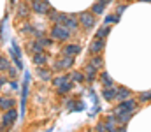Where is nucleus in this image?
Masks as SVG:
<instances>
[{
    "label": "nucleus",
    "mask_w": 151,
    "mask_h": 132,
    "mask_svg": "<svg viewBox=\"0 0 151 132\" xmlns=\"http://www.w3.org/2000/svg\"><path fill=\"white\" fill-rule=\"evenodd\" d=\"M39 41H40V44H42L44 48H47V46L53 44V37H51V39H49V37H42V39H39Z\"/></svg>",
    "instance_id": "nucleus-32"
},
{
    "label": "nucleus",
    "mask_w": 151,
    "mask_h": 132,
    "mask_svg": "<svg viewBox=\"0 0 151 132\" xmlns=\"http://www.w3.org/2000/svg\"><path fill=\"white\" fill-rule=\"evenodd\" d=\"M109 32H111V28L106 25V27H102V28H99V32H97V37L99 39H106L107 35H109Z\"/></svg>",
    "instance_id": "nucleus-21"
},
{
    "label": "nucleus",
    "mask_w": 151,
    "mask_h": 132,
    "mask_svg": "<svg viewBox=\"0 0 151 132\" xmlns=\"http://www.w3.org/2000/svg\"><path fill=\"white\" fill-rule=\"evenodd\" d=\"M100 79H102V83H104L106 87H113V79H111V76H109L107 72H102V74H100Z\"/></svg>",
    "instance_id": "nucleus-26"
},
{
    "label": "nucleus",
    "mask_w": 151,
    "mask_h": 132,
    "mask_svg": "<svg viewBox=\"0 0 151 132\" xmlns=\"http://www.w3.org/2000/svg\"><path fill=\"white\" fill-rule=\"evenodd\" d=\"M0 69H2V72L9 71V60H7L5 56H2V58H0Z\"/></svg>",
    "instance_id": "nucleus-30"
},
{
    "label": "nucleus",
    "mask_w": 151,
    "mask_h": 132,
    "mask_svg": "<svg viewBox=\"0 0 151 132\" xmlns=\"http://www.w3.org/2000/svg\"><path fill=\"white\" fill-rule=\"evenodd\" d=\"M95 12L91 11V12H81L79 14V21H81V25H83V28L84 30H91L93 27H95V16H93Z\"/></svg>",
    "instance_id": "nucleus-4"
},
{
    "label": "nucleus",
    "mask_w": 151,
    "mask_h": 132,
    "mask_svg": "<svg viewBox=\"0 0 151 132\" xmlns=\"http://www.w3.org/2000/svg\"><path fill=\"white\" fill-rule=\"evenodd\" d=\"M114 115H116V120H118L119 125H127V123L132 120V115H134V113L128 111V113H114Z\"/></svg>",
    "instance_id": "nucleus-14"
},
{
    "label": "nucleus",
    "mask_w": 151,
    "mask_h": 132,
    "mask_svg": "<svg viewBox=\"0 0 151 132\" xmlns=\"http://www.w3.org/2000/svg\"><path fill=\"white\" fill-rule=\"evenodd\" d=\"M37 74H39V78H40L42 81H49V79H51V71L42 69L40 65H39V69H37Z\"/></svg>",
    "instance_id": "nucleus-19"
},
{
    "label": "nucleus",
    "mask_w": 151,
    "mask_h": 132,
    "mask_svg": "<svg viewBox=\"0 0 151 132\" xmlns=\"http://www.w3.org/2000/svg\"><path fill=\"white\" fill-rule=\"evenodd\" d=\"M91 63H93L95 67H100V65H102V56H100V55L93 56V58H91Z\"/></svg>",
    "instance_id": "nucleus-31"
},
{
    "label": "nucleus",
    "mask_w": 151,
    "mask_h": 132,
    "mask_svg": "<svg viewBox=\"0 0 151 132\" xmlns=\"http://www.w3.org/2000/svg\"><path fill=\"white\" fill-rule=\"evenodd\" d=\"M116 93H118V90H116L114 87H107V88H104L102 97H104L107 102H111V100H114V99H116Z\"/></svg>",
    "instance_id": "nucleus-13"
},
{
    "label": "nucleus",
    "mask_w": 151,
    "mask_h": 132,
    "mask_svg": "<svg viewBox=\"0 0 151 132\" xmlns=\"http://www.w3.org/2000/svg\"><path fill=\"white\" fill-rule=\"evenodd\" d=\"M104 46H106V41L97 37V39L91 43V46H90V53H93V55H99V53L104 49Z\"/></svg>",
    "instance_id": "nucleus-8"
},
{
    "label": "nucleus",
    "mask_w": 151,
    "mask_h": 132,
    "mask_svg": "<svg viewBox=\"0 0 151 132\" xmlns=\"http://www.w3.org/2000/svg\"><path fill=\"white\" fill-rule=\"evenodd\" d=\"M5 83H7V79L2 76V78H0V85H2V87H5Z\"/></svg>",
    "instance_id": "nucleus-38"
},
{
    "label": "nucleus",
    "mask_w": 151,
    "mask_h": 132,
    "mask_svg": "<svg viewBox=\"0 0 151 132\" xmlns=\"http://www.w3.org/2000/svg\"><path fill=\"white\" fill-rule=\"evenodd\" d=\"M18 14H19L21 18H27V16H28V7H27V4H21V5L18 7Z\"/></svg>",
    "instance_id": "nucleus-28"
},
{
    "label": "nucleus",
    "mask_w": 151,
    "mask_h": 132,
    "mask_svg": "<svg viewBox=\"0 0 151 132\" xmlns=\"http://www.w3.org/2000/svg\"><path fill=\"white\" fill-rule=\"evenodd\" d=\"M81 53V46L79 44H67L63 48V55H70V56H76Z\"/></svg>",
    "instance_id": "nucleus-11"
},
{
    "label": "nucleus",
    "mask_w": 151,
    "mask_h": 132,
    "mask_svg": "<svg viewBox=\"0 0 151 132\" xmlns=\"http://www.w3.org/2000/svg\"><path fill=\"white\" fill-rule=\"evenodd\" d=\"M95 131H106V123H97V127H95Z\"/></svg>",
    "instance_id": "nucleus-36"
},
{
    "label": "nucleus",
    "mask_w": 151,
    "mask_h": 132,
    "mask_svg": "<svg viewBox=\"0 0 151 132\" xmlns=\"http://www.w3.org/2000/svg\"><path fill=\"white\" fill-rule=\"evenodd\" d=\"M79 23L81 21H77V16H74V14H69V19H67V27H69V30L74 34V32H77V28H79Z\"/></svg>",
    "instance_id": "nucleus-12"
},
{
    "label": "nucleus",
    "mask_w": 151,
    "mask_h": 132,
    "mask_svg": "<svg viewBox=\"0 0 151 132\" xmlns=\"http://www.w3.org/2000/svg\"><path fill=\"white\" fill-rule=\"evenodd\" d=\"M130 95H132V92L128 90V88H118V93H116V100H125V99H130Z\"/></svg>",
    "instance_id": "nucleus-17"
},
{
    "label": "nucleus",
    "mask_w": 151,
    "mask_h": 132,
    "mask_svg": "<svg viewBox=\"0 0 151 132\" xmlns=\"http://www.w3.org/2000/svg\"><path fill=\"white\" fill-rule=\"evenodd\" d=\"M30 51L35 55V53H40V51H44V46L40 44V41H37V43H32L30 44Z\"/></svg>",
    "instance_id": "nucleus-23"
},
{
    "label": "nucleus",
    "mask_w": 151,
    "mask_h": 132,
    "mask_svg": "<svg viewBox=\"0 0 151 132\" xmlns=\"http://www.w3.org/2000/svg\"><path fill=\"white\" fill-rule=\"evenodd\" d=\"M9 74H11L12 78H16V69H12V67H9Z\"/></svg>",
    "instance_id": "nucleus-37"
},
{
    "label": "nucleus",
    "mask_w": 151,
    "mask_h": 132,
    "mask_svg": "<svg viewBox=\"0 0 151 132\" xmlns=\"http://www.w3.org/2000/svg\"><path fill=\"white\" fill-rule=\"evenodd\" d=\"M47 60H49L47 55H46L44 51H40V53H35V55H34V60H32V62H34L35 65H46Z\"/></svg>",
    "instance_id": "nucleus-15"
},
{
    "label": "nucleus",
    "mask_w": 151,
    "mask_h": 132,
    "mask_svg": "<svg viewBox=\"0 0 151 132\" xmlns=\"http://www.w3.org/2000/svg\"><path fill=\"white\" fill-rule=\"evenodd\" d=\"M11 88L16 90V88H18V83H16V81H11Z\"/></svg>",
    "instance_id": "nucleus-39"
},
{
    "label": "nucleus",
    "mask_w": 151,
    "mask_h": 132,
    "mask_svg": "<svg viewBox=\"0 0 151 132\" xmlns=\"http://www.w3.org/2000/svg\"><path fill=\"white\" fill-rule=\"evenodd\" d=\"M27 2H28V4H32V2H35V0H27Z\"/></svg>",
    "instance_id": "nucleus-41"
},
{
    "label": "nucleus",
    "mask_w": 151,
    "mask_h": 132,
    "mask_svg": "<svg viewBox=\"0 0 151 132\" xmlns=\"http://www.w3.org/2000/svg\"><path fill=\"white\" fill-rule=\"evenodd\" d=\"M84 78H86V76H84L83 72H72V74H70V79L76 81V83H83V81H84Z\"/></svg>",
    "instance_id": "nucleus-25"
},
{
    "label": "nucleus",
    "mask_w": 151,
    "mask_h": 132,
    "mask_svg": "<svg viewBox=\"0 0 151 132\" xmlns=\"http://www.w3.org/2000/svg\"><path fill=\"white\" fill-rule=\"evenodd\" d=\"M137 109V102L134 100V99H125V100H121L118 106H116V109H114V113H134Z\"/></svg>",
    "instance_id": "nucleus-3"
},
{
    "label": "nucleus",
    "mask_w": 151,
    "mask_h": 132,
    "mask_svg": "<svg viewBox=\"0 0 151 132\" xmlns=\"http://www.w3.org/2000/svg\"><path fill=\"white\" fill-rule=\"evenodd\" d=\"M72 65H74V56H70V55H63V58H62L60 62L55 63V71L69 69V67H72Z\"/></svg>",
    "instance_id": "nucleus-6"
},
{
    "label": "nucleus",
    "mask_w": 151,
    "mask_h": 132,
    "mask_svg": "<svg viewBox=\"0 0 151 132\" xmlns=\"http://www.w3.org/2000/svg\"><path fill=\"white\" fill-rule=\"evenodd\" d=\"M70 88H72V83H69V81H67V83H63L62 87H58V93H60V95L69 93V92H70Z\"/></svg>",
    "instance_id": "nucleus-27"
},
{
    "label": "nucleus",
    "mask_w": 151,
    "mask_h": 132,
    "mask_svg": "<svg viewBox=\"0 0 151 132\" xmlns=\"http://www.w3.org/2000/svg\"><path fill=\"white\" fill-rule=\"evenodd\" d=\"M118 21H119V14H109V16H106V19H104V23H106V25L118 23Z\"/></svg>",
    "instance_id": "nucleus-24"
},
{
    "label": "nucleus",
    "mask_w": 151,
    "mask_h": 132,
    "mask_svg": "<svg viewBox=\"0 0 151 132\" xmlns=\"http://www.w3.org/2000/svg\"><path fill=\"white\" fill-rule=\"evenodd\" d=\"M125 9H127V5H118V7H116V14H119V16H121V14L125 12Z\"/></svg>",
    "instance_id": "nucleus-34"
},
{
    "label": "nucleus",
    "mask_w": 151,
    "mask_h": 132,
    "mask_svg": "<svg viewBox=\"0 0 151 132\" xmlns=\"http://www.w3.org/2000/svg\"><path fill=\"white\" fill-rule=\"evenodd\" d=\"M51 19L55 21V23H60V25H65L67 23V19H69V14H65V12H55V16H51Z\"/></svg>",
    "instance_id": "nucleus-16"
},
{
    "label": "nucleus",
    "mask_w": 151,
    "mask_h": 132,
    "mask_svg": "<svg viewBox=\"0 0 151 132\" xmlns=\"http://www.w3.org/2000/svg\"><path fill=\"white\" fill-rule=\"evenodd\" d=\"M14 106H16V102H14L12 99L2 97V102H0V107H2V111H7V109H11V107H14Z\"/></svg>",
    "instance_id": "nucleus-18"
},
{
    "label": "nucleus",
    "mask_w": 151,
    "mask_h": 132,
    "mask_svg": "<svg viewBox=\"0 0 151 132\" xmlns=\"http://www.w3.org/2000/svg\"><path fill=\"white\" fill-rule=\"evenodd\" d=\"M151 99V90H148V92H141L139 93V100L141 102H148Z\"/></svg>",
    "instance_id": "nucleus-29"
},
{
    "label": "nucleus",
    "mask_w": 151,
    "mask_h": 132,
    "mask_svg": "<svg viewBox=\"0 0 151 132\" xmlns=\"http://www.w3.org/2000/svg\"><path fill=\"white\" fill-rule=\"evenodd\" d=\"M28 83H30V74H25V81H23V95H21V118L25 115V104H27V95H28Z\"/></svg>",
    "instance_id": "nucleus-7"
},
{
    "label": "nucleus",
    "mask_w": 151,
    "mask_h": 132,
    "mask_svg": "<svg viewBox=\"0 0 151 132\" xmlns=\"http://www.w3.org/2000/svg\"><path fill=\"white\" fill-rule=\"evenodd\" d=\"M34 30H35V28H34V27H32V25H25V27H23V28H21V32H25V34H30V32H32V34H34Z\"/></svg>",
    "instance_id": "nucleus-33"
},
{
    "label": "nucleus",
    "mask_w": 151,
    "mask_h": 132,
    "mask_svg": "<svg viewBox=\"0 0 151 132\" xmlns=\"http://www.w3.org/2000/svg\"><path fill=\"white\" fill-rule=\"evenodd\" d=\"M118 127H119V123L116 120V115H109L107 120H106V131L114 132V131H118Z\"/></svg>",
    "instance_id": "nucleus-9"
},
{
    "label": "nucleus",
    "mask_w": 151,
    "mask_h": 132,
    "mask_svg": "<svg viewBox=\"0 0 151 132\" xmlns=\"http://www.w3.org/2000/svg\"><path fill=\"white\" fill-rule=\"evenodd\" d=\"M16 120H18V111H16L14 107L4 111V115H2V131H7Z\"/></svg>",
    "instance_id": "nucleus-2"
},
{
    "label": "nucleus",
    "mask_w": 151,
    "mask_h": 132,
    "mask_svg": "<svg viewBox=\"0 0 151 132\" xmlns=\"http://www.w3.org/2000/svg\"><path fill=\"white\" fill-rule=\"evenodd\" d=\"M34 35H35L37 39H42V37H44V32H42V30H34Z\"/></svg>",
    "instance_id": "nucleus-35"
},
{
    "label": "nucleus",
    "mask_w": 151,
    "mask_h": 132,
    "mask_svg": "<svg viewBox=\"0 0 151 132\" xmlns=\"http://www.w3.org/2000/svg\"><path fill=\"white\" fill-rule=\"evenodd\" d=\"M102 2H104V4H106V5H107V4H109V2H111V0H102Z\"/></svg>",
    "instance_id": "nucleus-40"
},
{
    "label": "nucleus",
    "mask_w": 151,
    "mask_h": 132,
    "mask_svg": "<svg viewBox=\"0 0 151 132\" xmlns=\"http://www.w3.org/2000/svg\"><path fill=\"white\" fill-rule=\"evenodd\" d=\"M97 69H99V67H95L93 63H86V67H84V76H86L88 81H93V79H95Z\"/></svg>",
    "instance_id": "nucleus-10"
},
{
    "label": "nucleus",
    "mask_w": 151,
    "mask_h": 132,
    "mask_svg": "<svg viewBox=\"0 0 151 132\" xmlns=\"http://www.w3.org/2000/svg\"><path fill=\"white\" fill-rule=\"evenodd\" d=\"M69 79H70V76H60V78H55V79H53V85L58 88V87H62L63 83H67Z\"/></svg>",
    "instance_id": "nucleus-22"
},
{
    "label": "nucleus",
    "mask_w": 151,
    "mask_h": 132,
    "mask_svg": "<svg viewBox=\"0 0 151 132\" xmlns=\"http://www.w3.org/2000/svg\"><path fill=\"white\" fill-rule=\"evenodd\" d=\"M51 37L53 39H56V41H67L70 35H72V32L69 30V27L67 25H60V23H55V27L51 28Z\"/></svg>",
    "instance_id": "nucleus-1"
},
{
    "label": "nucleus",
    "mask_w": 151,
    "mask_h": 132,
    "mask_svg": "<svg viewBox=\"0 0 151 132\" xmlns=\"http://www.w3.org/2000/svg\"><path fill=\"white\" fill-rule=\"evenodd\" d=\"M49 9H51V5H49L47 0H35V2H32V11L37 12V14H47Z\"/></svg>",
    "instance_id": "nucleus-5"
},
{
    "label": "nucleus",
    "mask_w": 151,
    "mask_h": 132,
    "mask_svg": "<svg viewBox=\"0 0 151 132\" xmlns=\"http://www.w3.org/2000/svg\"><path fill=\"white\" fill-rule=\"evenodd\" d=\"M104 7H106V4H104L102 0H99V2L91 7V11H93L95 14H102V12H104Z\"/></svg>",
    "instance_id": "nucleus-20"
}]
</instances>
